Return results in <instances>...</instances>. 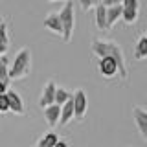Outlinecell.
Instances as JSON below:
<instances>
[{"label":"cell","instance_id":"1","mask_svg":"<svg viewBox=\"0 0 147 147\" xmlns=\"http://www.w3.org/2000/svg\"><path fill=\"white\" fill-rule=\"evenodd\" d=\"M90 50L92 53L96 55L98 59L101 57H112L114 61L118 63L119 68V77L123 81H127L129 77V70H127V64H125V55H123V50L116 40H107V39H94L90 42Z\"/></svg>","mask_w":147,"mask_h":147},{"label":"cell","instance_id":"2","mask_svg":"<svg viewBox=\"0 0 147 147\" xmlns=\"http://www.w3.org/2000/svg\"><path fill=\"white\" fill-rule=\"evenodd\" d=\"M30 72H31V50L22 48L17 52L11 66H9V81L24 79L30 76Z\"/></svg>","mask_w":147,"mask_h":147},{"label":"cell","instance_id":"3","mask_svg":"<svg viewBox=\"0 0 147 147\" xmlns=\"http://www.w3.org/2000/svg\"><path fill=\"white\" fill-rule=\"evenodd\" d=\"M61 17V24H63V40L70 42L74 37V28H76V7H74V0H66L64 6L59 11Z\"/></svg>","mask_w":147,"mask_h":147},{"label":"cell","instance_id":"4","mask_svg":"<svg viewBox=\"0 0 147 147\" xmlns=\"http://www.w3.org/2000/svg\"><path fill=\"white\" fill-rule=\"evenodd\" d=\"M72 101H74V116L77 121H81L85 118L86 110H88V98H86V92L83 88H77L72 92Z\"/></svg>","mask_w":147,"mask_h":147},{"label":"cell","instance_id":"5","mask_svg":"<svg viewBox=\"0 0 147 147\" xmlns=\"http://www.w3.org/2000/svg\"><path fill=\"white\" fill-rule=\"evenodd\" d=\"M98 70H99V74L105 77V79H112V77L119 76L118 63L114 61L112 57H101L98 61Z\"/></svg>","mask_w":147,"mask_h":147},{"label":"cell","instance_id":"6","mask_svg":"<svg viewBox=\"0 0 147 147\" xmlns=\"http://www.w3.org/2000/svg\"><path fill=\"white\" fill-rule=\"evenodd\" d=\"M55 90H57V85L53 81H48L46 85L42 86V92L39 96V107H50V105L55 103Z\"/></svg>","mask_w":147,"mask_h":147},{"label":"cell","instance_id":"7","mask_svg":"<svg viewBox=\"0 0 147 147\" xmlns=\"http://www.w3.org/2000/svg\"><path fill=\"white\" fill-rule=\"evenodd\" d=\"M6 96H7V101H9V112L17 114V116H22V114H26V105H24L22 98L17 94L15 90L9 88V90L6 92Z\"/></svg>","mask_w":147,"mask_h":147},{"label":"cell","instance_id":"8","mask_svg":"<svg viewBox=\"0 0 147 147\" xmlns=\"http://www.w3.org/2000/svg\"><path fill=\"white\" fill-rule=\"evenodd\" d=\"M132 118H134V123H136V129L144 140L147 142V110H144L142 107H134L132 109Z\"/></svg>","mask_w":147,"mask_h":147},{"label":"cell","instance_id":"9","mask_svg":"<svg viewBox=\"0 0 147 147\" xmlns=\"http://www.w3.org/2000/svg\"><path fill=\"white\" fill-rule=\"evenodd\" d=\"M42 24H44V28L48 31H52V33H55V35H63V24H61L59 13H48V15L44 17Z\"/></svg>","mask_w":147,"mask_h":147},{"label":"cell","instance_id":"10","mask_svg":"<svg viewBox=\"0 0 147 147\" xmlns=\"http://www.w3.org/2000/svg\"><path fill=\"white\" fill-rule=\"evenodd\" d=\"M44 119L50 127H55L59 125V119H61V107L59 105H50V107L44 109Z\"/></svg>","mask_w":147,"mask_h":147},{"label":"cell","instance_id":"11","mask_svg":"<svg viewBox=\"0 0 147 147\" xmlns=\"http://www.w3.org/2000/svg\"><path fill=\"white\" fill-rule=\"evenodd\" d=\"M94 20H96L98 30H101V31L109 30V26H107V7H105L103 4H98V6L94 7Z\"/></svg>","mask_w":147,"mask_h":147},{"label":"cell","instance_id":"12","mask_svg":"<svg viewBox=\"0 0 147 147\" xmlns=\"http://www.w3.org/2000/svg\"><path fill=\"white\" fill-rule=\"evenodd\" d=\"M72 119H76V116H74V101L68 99L61 107V119H59V125L64 127V125H68Z\"/></svg>","mask_w":147,"mask_h":147},{"label":"cell","instance_id":"13","mask_svg":"<svg viewBox=\"0 0 147 147\" xmlns=\"http://www.w3.org/2000/svg\"><path fill=\"white\" fill-rule=\"evenodd\" d=\"M121 13H123L121 4H119V6H110V7H107V26H109V30L116 24L119 18H121Z\"/></svg>","mask_w":147,"mask_h":147},{"label":"cell","instance_id":"14","mask_svg":"<svg viewBox=\"0 0 147 147\" xmlns=\"http://www.w3.org/2000/svg\"><path fill=\"white\" fill-rule=\"evenodd\" d=\"M57 142H59V134L53 132V131H50V132H46V134H42L39 138V142H37L35 147H55Z\"/></svg>","mask_w":147,"mask_h":147},{"label":"cell","instance_id":"15","mask_svg":"<svg viewBox=\"0 0 147 147\" xmlns=\"http://www.w3.org/2000/svg\"><path fill=\"white\" fill-rule=\"evenodd\" d=\"M134 59L136 61H144V59H147V39L145 37H140V39L136 40L134 44Z\"/></svg>","mask_w":147,"mask_h":147},{"label":"cell","instance_id":"16","mask_svg":"<svg viewBox=\"0 0 147 147\" xmlns=\"http://www.w3.org/2000/svg\"><path fill=\"white\" fill-rule=\"evenodd\" d=\"M0 83L9 85V59L6 55L0 57Z\"/></svg>","mask_w":147,"mask_h":147},{"label":"cell","instance_id":"17","mask_svg":"<svg viewBox=\"0 0 147 147\" xmlns=\"http://www.w3.org/2000/svg\"><path fill=\"white\" fill-rule=\"evenodd\" d=\"M68 99H72V92H68L66 88H61V86H57V90H55V105L63 107V105L66 103Z\"/></svg>","mask_w":147,"mask_h":147},{"label":"cell","instance_id":"18","mask_svg":"<svg viewBox=\"0 0 147 147\" xmlns=\"http://www.w3.org/2000/svg\"><path fill=\"white\" fill-rule=\"evenodd\" d=\"M138 17H140V9H123L121 13V18L125 20V24H136L138 22Z\"/></svg>","mask_w":147,"mask_h":147},{"label":"cell","instance_id":"19","mask_svg":"<svg viewBox=\"0 0 147 147\" xmlns=\"http://www.w3.org/2000/svg\"><path fill=\"white\" fill-rule=\"evenodd\" d=\"M0 44H4V46H9V35H7V26L4 24H0Z\"/></svg>","mask_w":147,"mask_h":147},{"label":"cell","instance_id":"20","mask_svg":"<svg viewBox=\"0 0 147 147\" xmlns=\"http://www.w3.org/2000/svg\"><path fill=\"white\" fill-rule=\"evenodd\" d=\"M123 9H140V2L138 0H121Z\"/></svg>","mask_w":147,"mask_h":147},{"label":"cell","instance_id":"21","mask_svg":"<svg viewBox=\"0 0 147 147\" xmlns=\"http://www.w3.org/2000/svg\"><path fill=\"white\" fill-rule=\"evenodd\" d=\"M0 112H9V101L6 94H0Z\"/></svg>","mask_w":147,"mask_h":147},{"label":"cell","instance_id":"22","mask_svg":"<svg viewBox=\"0 0 147 147\" xmlns=\"http://www.w3.org/2000/svg\"><path fill=\"white\" fill-rule=\"evenodd\" d=\"M81 7L85 9V11H88V9H94L96 7V0H79Z\"/></svg>","mask_w":147,"mask_h":147},{"label":"cell","instance_id":"23","mask_svg":"<svg viewBox=\"0 0 147 147\" xmlns=\"http://www.w3.org/2000/svg\"><path fill=\"white\" fill-rule=\"evenodd\" d=\"M101 4H103L105 7H110V6H119L121 0H101Z\"/></svg>","mask_w":147,"mask_h":147},{"label":"cell","instance_id":"24","mask_svg":"<svg viewBox=\"0 0 147 147\" xmlns=\"http://www.w3.org/2000/svg\"><path fill=\"white\" fill-rule=\"evenodd\" d=\"M7 90H9V85H6V83H0V94H6Z\"/></svg>","mask_w":147,"mask_h":147},{"label":"cell","instance_id":"25","mask_svg":"<svg viewBox=\"0 0 147 147\" xmlns=\"http://www.w3.org/2000/svg\"><path fill=\"white\" fill-rule=\"evenodd\" d=\"M55 147H70V145H68V144H66V142H63V140H59V142H57V144H55Z\"/></svg>","mask_w":147,"mask_h":147},{"label":"cell","instance_id":"26","mask_svg":"<svg viewBox=\"0 0 147 147\" xmlns=\"http://www.w3.org/2000/svg\"><path fill=\"white\" fill-rule=\"evenodd\" d=\"M46 2H57V0H46Z\"/></svg>","mask_w":147,"mask_h":147},{"label":"cell","instance_id":"27","mask_svg":"<svg viewBox=\"0 0 147 147\" xmlns=\"http://www.w3.org/2000/svg\"><path fill=\"white\" fill-rule=\"evenodd\" d=\"M2 22H4V18H2V17H0V24H2Z\"/></svg>","mask_w":147,"mask_h":147},{"label":"cell","instance_id":"28","mask_svg":"<svg viewBox=\"0 0 147 147\" xmlns=\"http://www.w3.org/2000/svg\"><path fill=\"white\" fill-rule=\"evenodd\" d=\"M145 39H147V35H145Z\"/></svg>","mask_w":147,"mask_h":147},{"label":"cell","instance_id":"29","mask_svg":"<svg viewBox=\"0 0 147 147\" xmlns=\"http://www.w3.org/2000/svg\"><path fill=\"white\" fill-rule=\"evenodd\" d=\"M64 2H66V0H64Z\"/></svg>","mask_w":147,"mask_h":147}]
</instances>
